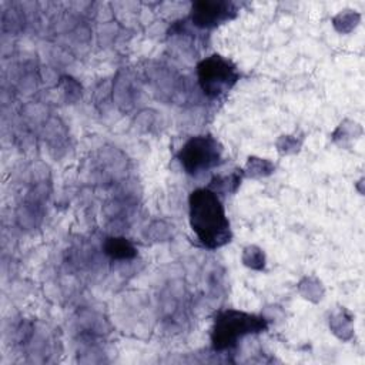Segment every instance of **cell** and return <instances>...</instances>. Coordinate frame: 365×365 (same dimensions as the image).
Returning a JSON list of instances; mask_svg holds the SVG:
<instances>
[{
	"label": "cell",
	"instance_id": "3",
	"mask_svg": "<svg viewBox=\"0 0 365 365\" xmlns=\"http://www.w3.org/2000/svg\"><path fill=\"white\" fill-rule=\"evenodd\" d=\"M221 154L222 148L214 137L195 135L182 145L178 160L188 174L197 175L215 167L221 161Z\"/></svg>",
	"mask_w": 365,
	"mask_h": 365
},
{
	"label": "cell",
	"instance_id": "2",
	"mask_svg": "<svg viewBox=\"0 0 365 365\" xmlns=\"http://www.w3.org/2000/svg\"><path fill=\"white\" fill-rule=\"evenodd\" d=\"M267 328V321L262 317L247 314L237 309H225L215 317L212 328V345L215 349H227L235 345L237 339L254 332H261Z\"/></svg>",
	"mask_w": 365,
	"mask_h": 365
},
{
	"label": "cell",
	"instance_id": "1",
	"mask_svg": "<svg viewBox=\"0 0 365 365\" xmlns=\"http://www.w3.org/2000/svg\"><path fill=\"white\" fill-rule=\"evenodd\" d=\"M190 224L201 244L218 248L231 238L230 221L215 191L197 188L190 194Z\"/></svg>",
	"mask_w": 365,
	"mask_h": 365
},
{
	"label": "cell",
	"instance_id": "4",
	"mask_svg": "<svg viewBox=\"0 0 365 365\" xmlns=\"http://www.w3.org/2000/svg\"><path fill=\"white\" fill-rule=\"evenodd\" d=\"M197 74L200 87L208 97L224 94L238 80V71L234 64L218 54L204 58L197 67Z\"/></svg>",
	"mask_w": 365,
	"mask_h": 365
},
{
	"label": "cell",
	"instance_id": "6",
	"mask_svg": "<svg viewBox=\"0 0 365 365\" xmlns=\"http://www.w3.org/2000/svg\"><path fill=\"white\" fill-rule=\"evenodd\" d=\"M104 250L110 257L118 259L131 258L135 255L134 247L125 238H108L104 244Z\"/></svg>",
	"mask_w": 365,
	"mask_h": 365
},
{
	"label": "cell",
	"instance_id": "5",
	"mask_svg": "<svg viewBox=\"0 0 365 365\" xmlns=\"http://www.w3.org/2000/svg\"><path fill=\"white\" fill-rule=\"evenodd\" d=\"M232 11L234 7L228 1L201 0L194 3L191 19L200 27H212L227 20Z\"/></svg>",
	"mask_w": 365,
	"mask_h": 365
}]
</instances>
